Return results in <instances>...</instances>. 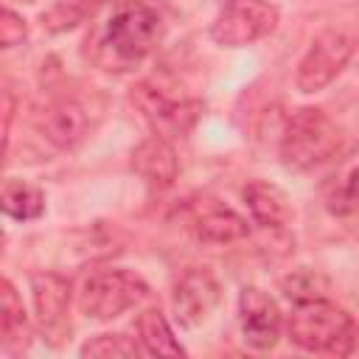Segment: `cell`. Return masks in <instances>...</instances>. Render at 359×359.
I'll list each match as a JSON object with an SVG mask.
<instances>
[{
	"label": "cell",
	"mask_w": 359,
	"mask_h": 359,
	"mask_svg": "<svg viewBox=\"0 0 359 359\" xmlns=\"http://www.w3.org/2000/svg\"><path fill=\"white\" fill-rule=\"evenodd\" d=\"M163 34L165 25L157 8L140 0H118L112 3V11L98 25L93 39H87V53L98 67L123 73L154 53L163 42Z\"/></svg>",
	"instance_id": "1"
},
{
	"label": "cell",
	"mask_w": 359,
	"mask_h": 359,
	"mask_svg": "<svg viewBox=\"0 0 359 359\" xmlns=\"http://www.w3.org/2000/svg\"><path fill=\"white\" fill-rule=\"evenodd\" d=\"M286 331L297 348L328 356H351L359 342L353 317L323 297L297 303V309L289 314Z\"/></svg>",
	"instance_id": "2"
},
{
	"label": "cell",
	"mask_w": 359,
	"mask_h": 359,
	"mask_svg": "<svg viewBox=\"0 0 359 359\" xmlns=\"http://www.w3.org/2000/svg\"><path fill=\"white\" fill-rule=\"evenodd\" d=\"M342 149V129L317 107L297 109L280 135V163L292 171H309L328 163Z\"/></svg>",
	"instance_id": "3"
},
{
	"label": "cell",
	"mask_w": 359,
	"mask_h": 359,
	"mask_svg": "<svg viewBox=\"0 0 359 359\" xmlns=\"http://www.w3.org/2000/svg\"><path fill=\"white\" fill-rule=\"evenodd\" d=\"M149 286L140 275L129 269H104L84 280L79 294V309L90 320H115L140 300H146Z\"/></svg>",
	"instance_id": "4"
},
{
	"label": "cell",
	"mask_w": 359,
	"mask_h": 359,
	"mask_svg": "<svg viewBox=\"0 0 359 359\" xmlns=\"http://www.w3.org/2000/svg\"><path fill=\"white\" fill-rule=\"evenodd\" d=\"M280 14L269 0H224L210 25V36L222 48H244L275 34Z\"/></svg>",
	"instance_id": "5"
},
{
	"label": "cell",
	"mask_w": 359,
	"mask_h": 359,
	"mask_svg": "<svg viewBox=\"0 0 359 359\" xmlns=\"http://www.w3.org/2000/svg\"><path fill=\"white\" fill-rule=\"evenodd\" d=\"M98 109L81 95H59L36 115L39 135L56 149H76L98 123Z\"/></svg>",
	"instance_id": "6"
},
{
	"label": "cell",
	"mask_w": 359,
	"mask_h": 359,
	"mask_svg": "<svg viewBox=\"0 0 359 359\" xmlns=\"http://www.w3.org/2000/svg\"><path fill=\"white\" fill-rule=\"evenodd\" d=\"M353 39L342 31H323L314 36L303 59L297 62L294 84L300 93H320L325 90L351 62Z\"/></svg>",
	"instance_id": "7"
},
{
	"label": "cell",
	"mask_w": 359,
	"mask_h": 359,
	"mask_svg": "<svg viewBox=\"0 0 359 359\" xmlns=\"http://www.w3.org/2000/svg\"><path fill=\"white\" fill-rule=\"evenodd\" d=\"M238 323L244 342L255 351H269L280 339V309L278 303L258 286H244L238 294Z\"/></svg>",
	"instance_id": "8"
},
{
	"label": "cell",
	"mask_w": 359,
	"mask_h": 359,
	"mask_svg": "<svg viewBox=\"0 0 359 359\" xmlns=\"http://www.w3.org/2000/svg\"><path fill=\"white\" fill-rule=\"evenodd\" d=\"M132 104L143 112V118L163 137H180V135H185L196 123V118L202 112V104L199 101H171L160 90H154L149 84H137L132 90Z\"/></svg>",
	"instance_id": "9"
},
{
	"label": "cell",
	"mask_w": 359,
	"mask_h": 359,
	"mask_svg": "<svg viewBox=\"0 0 359 359\" xmlns=\"http://www.w3.org/2000/svg\"><path fill=\"white\" fill-rule=\"evenodd\" d=\"M219 300V280L208 269H188L174 286V317L182 328H196L213 314Z\"/></svg>",
	"instance_id": "10"
},
{
	"label": "cell",
	"mask_w": 359,
	"mask_h": 359,
	"mask_svg": "<svg viewBox=\"0 0 359 359\" xmlns=\"http://www.w3.org/2000/svg\"><path fill=\"white\" fill-rule=\"evenodd\" d=\"M31 292H34V309H36L39 328L45 331V337L59 342V334L67 328L70 283L56 272H42V275H34Z\"/></svg>",
	"instance_id": "11"
},
{
	"label": "cell",
	"mask_w": 359,
	"mask_h": 359,
	"mask_svg": "<svg viewBox=\"0 0 359 359\" xmlns=\"http://www.w3.org/2000/svg\"><path fill=\"white\" fill-rule=\"evenodd\" d=\"M132 168L154 188H168L177 180L180 163H177V151L168 143V137L163 135H151L146 140L137 143V149L132 151Z\"/></svg>",
	"instance_id": "12"
},
{
	"label": "cell",
	"mask_w": 359,
	"mask_h": 359,
	"mask_svg": "<svg viewBox=\"0 0 359 359\" xmlns=\"http://www.w3.org/2000/svg\"><path fill=\"white\" fill-rule=\"evenodd\" d=\"M244 202L250 208V216L261 227H283L292 219V205L289 196L269 182H250L244 188Z\"/></svg>",
	"instance_id": "13"
},
{
	"label": "cell",
	"mask_w": 359,
	"mask_h": 359,
	"mask_svg": "<svg viewBox=\"0 0 359 359\" xmlns=\"http://www.w3.org/2000/svg\"><path fill=\"white\" fill-rule=\"evenodd\" d=\"M194 230H196V238L205 244H233L247 238L250 233L247 222L230 208H210L199 213L194 222Z\"/></svg>",
	"instance_id": "14"
},
{
	"label": "cell",
	"mask_w": 359,
	"mask_h": 359,
	"mask_svg": "<svg viewBox=\"0 0 359 359\" xmlns=\"http://www.w3.org/2000/svg\"><path fill=\"white\" fill-rule=\"evenodd\" d=\"M137 342L149 356H185V348L177 342L160 309H146L137 317Z\"/></svg>",
	"instance_id": "15"
},
{
	"label": "cell",
	"mask_w": 359,
	"mask_h": 359,
	"mask_svg": "<svg viewBox=\"0 0 359 359\" xmlns=\"http://www.w3.org/2000/svg\"><path fill=\"white\" fill-rule=\"evenodd\" d=\"M0 334L6 348H22L28 342V320L22 300L17 297L11 280L0 283Z\"/></svg>",
	"instance_id": "16"
},
{
	"label": "cell",
	"mask_w": 359,
	"mask_h": 359,
	"mask_svg": "<svg viewBox=\"0 0 359 359\" xmlns=\"http://www.w3.org/2000/svg\"><path fill=\"white\" fill-rule=\"evenodd\" d=\"M0 202H3L6 216L17 219V222L36 219L45 210V194L36 185L22 182V180H6L3 194H0Z\"/></svg>",
	"instance_id": "17"
},
{
	"label": "cell",
	"mask_w": 359,
	"mask_h": 359,
	"mask_svg": "<svg viewBox=\"0 0 359 359\" xmlns=\"http://www.w3.org/2000/svg\"><path fill=\"white\" fill-rule=\"evenodd\" d=\"M107 3H118V0H56L48 11H42V28L50 34L70 31L81 25L87 17H93Z\"/></svg>",
	"instance_id": "18"
},
{
	"label": "cell",
	"mask_w": 359,
	"mask_h": 359,
	"mask_svg": "<svg viewBox=\"0 0 359 359\" xmlns=\"http://www.w3.org/2000/svg\"><path fill=\"white\" fill-rule=\"evenodd\" d=\"M81 356H93V359H123V356H137L143 353V348L129 339L126 334H98L93 339H87L79 351Z\"/></svg>",
	"instance_id": "19"
},
{
	"label": "cell",
	"mask_w": 359,
	"mask_h": 359,
	"mask_svg": "<svg viewBox=\"0 0 359 359\" xmlns=\"http://www.w3.org/2000/svg\"><path fill=\"white\" fill-rule=\"evenodd\" d=\"M328 210L337 216H348L359 210V163L342 177V182L328 196Z\"/></svg>",
	"instance_id": "20"
},
{
	"label": "cell",
	"mask_w": 359,
	"mask_h": 359,
	"mask_svg": "<svg viewBox=\"0 0 359 359\" xmlns=\"http://www.w3.org/2000/svg\"><path fill=\"white\" fill-rule=\"evenodd\" d=\"M317 283H325V280L317 278V275H311V272H300V275L289 278V280L283 283V289H286V294L294 297L297 303H306V300L323 297V292H317Z\"/></svg>",
	"instance_id": "21"
},
{
	"label": "cell",
	"mask_w": 359,
	"mask_h": 359,
	"mask_svg": "<svg viewBox=\"0 0 359 359\" xmlns=\"http://www.w3.org/2000/svg\"><path fill=\"white\" fill-rule=\"evenodd\" d=\"M25 34H28L25 20L17 11L3 8V14H0V45L3 48H14V45H20L25 39Z\"/></svg>",
	"instance_id": "22"
},
{
	"label": "cell",
	"mask_w": 359,
	"mask_h": 359,
	"mask_svg": "<svg viewBox=\"0 0 359 359\" xmlns=\"http://www.w3.org/2000/svg\"><path fill=\"white\" fill-rule=\"evenodd\" d=\"M22 3H34V0H22Z\"/></svg>",
	"instance_id": "23"
}]
</instances>
